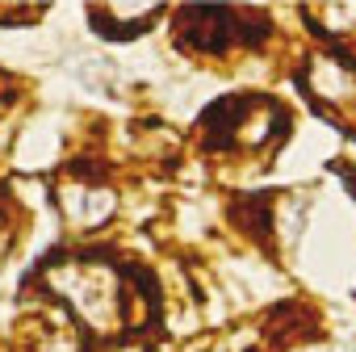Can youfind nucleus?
I'll return each mask as SVG.
<instances>
[{
    "label": "nucleus",
    "mask_w": 356,
    "mask_h": 352,
    "mask_svg": "<svg viewBox=\"0 0 356 352\" xmlns=\"http://www.w3.org/2000/svg\"><path fill=\"white\" fill-rule=\"evenodd\" d=\"M268 30V17L252 9L193 5L176 13V47L181 51H227L231 42H256Z\"/></svg>",
    "instance_id": "f257e3e1"
}]
</instances>
